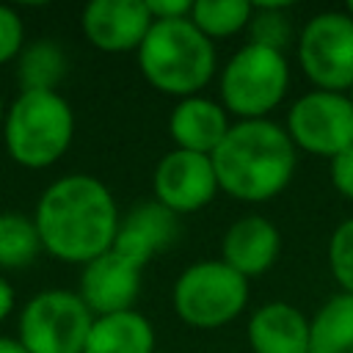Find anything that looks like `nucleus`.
Listing matches in <instances>:
<instances>
[{
	"label": "nucleus",
	"mask_w": 353,
	"mask_h": 353,
	"mask_svg": "<svg viewBox=\"0 0 353 353\" xmlns=\"http://www.w3.org/2000/svg\"><path fill=\"white\" fill-rule=\"evenodd\" d=\"M25 47V25H22V17L11 8V6H3L0 3V66L19 58Z\"/></svg>",
	"instance_id": "nucleus-24"
},
{
	"label": "nucleus",
	"mask_w": 353,
	"mask_h": 353,
	"mask_svg": "<svg viewBox=\"0 0 353 353\" xmlns=\"http://www.w3.org/2000/svg\"><path fill=\"white\" fill-rule=\"evenodd\" d=\"M328 268L342 292L353 295V215L345 218L328 240Z\"/></svg>",
	"instance_id": "nucleus-23"
},
{
	"label": "nucleus",
	"mask_w": 353,
	"mask_h": 353,
	"mask_svg": "<svg viewBox=\"0 0 353 353\" xmlns=\"http://www.w3.org/2000/svg\"><path fill=\"white\" fill-rule=\"evenodd\" d=\"M146 8L154 22H168V19H188L193 11L190 0H146Z\"/></svg>",
	"instance_id": "nucleus-26"
},
{
	"label": "nucleus",
	"mask_w": 353,
	"mask_h": 353,
	"mask_svg": "<svg viewBox=\"0 0 353 353\" xmlns=\"http://www.w3.org/2000/svg\"><path fill=\"white\" fill-rule=\"evenodd\" d=\"M301 72L320 88L347 94L353 88V17L347 11L314 14L298 33Z\"/></svg>",
	"instance_id": "nucleus-8"
},
{
	"label": "nucleus",
	"mask_w": 353,
	"mask_h": 353,
	"mask_svg": "<svg viewBox=\"0 0 353 353\" xmlns=\"http://www.w3.org/2000/svg\"><path fill=\"white\" fill-rule=\"evenodd\" d=\"M281 251V234L265 215L237 218L221 240V262H226L243 279L268 273Z\"/></svg>",
	"instance_id": "nucleus-13"
},
{
	"label": "nucleus",
	"mask_w": 353,
	"mask_h": 353,
	"mask_svg": "<svg viewBox=\"0 0 353 353\" xmlns=\"http://www.w3.org/2000/svg\"><path fill=\"white\" fill-rule=\"evenodd\" d=\"M33 223L47 254L85 265L113 248L121 215L105 182L91 174H66L44 188Z\"/></svg>",
	"instance_id": "nucleus-1"
},
{
	"label": "nucleus",
	"mask_w": 353,
	"mask_h": 353,
	"mask_svg": "<svg viewBox=\"0 0 353 353\" xmlns=\"http://www.w3.org/2000/svg\"><path fill=\"white\" fill-rule=\"evenodd\" d=\"M347 99H350V105H353V88H350V91H347Z\"/></svg>",
	"instance_id": "nucleus-31"
},
{
	"label": "nucleus",
	"mask_w": 353,
	"mask_h": 353,
	"mask_svg": "<svg viewBox=\"0 0 353 353\" xmlns=\"http://www.w3.org/2000/svg\"><path fill=\"white\" fill-rule=\"evenodd\" d=\"M309 353H353V295L339 292L314 312Z\"/></svg>",
	"instance_id": "nucleus-18"
},
{
	"label": "nucleus",
	"mask_w": 353,
	"mask_h": 353,
	"mask_svg": "<svg viewBox=\"0 0 353 353\" xmlns=\"http://www.w3.org/2000/svg\"><path fill=\"white\" fill-rule=\"evenodd\" d=\"M171 301L182 323L193 328H221L245 309L248 279L221 259H201L179 273Z\"/></svg>",
	"instance_id": "nucleus-6"
},
{
	"label": "nucleus",
	"mask_w": 353,
	"mask_h": 353,
	"mask_svg": "<svg viewBox=\"0 0 353 353\" xmlns=\"http://www.w3.org/2000/svg\"><path fill=\"white\" fill-rule=\"evenodd\" d=\"M3 121H6V105H3V94H0V132H3Z\"/></svg>",
	"instance_id": "nucleus-29"
},
{
	"label": "nucleus",
	"mask_w": 353,
	"mask_h": 353,
	"mask_svg": "<svg viewBox=\"0 0 353 353\" xmlns=\"http://www.w3.org/2000/svg\"><path fill=\"white\" fill-rule=\"evenodd\" d=\"M41 248L39 229L25 212H0V268L19 270L28 268Z\"/></svg>",
	"instance_id": "nucleus-20"
},
{
	"label": "nucleus",
	"mask_w": 353,
	"mask_h": 353,
	"mask_svg": "<svg viewBox=\"0 0 353 353\" xmlns=\"http://www.w3.org/2000/svg\"><path fill=\"white\" fill-rule=\"evenodd\" d=\"M154 353H165V350H154Z\"/></svg>",
	"instance_id": "nucleus-32"
},
{
	"label": "nucleus",
	"mask_w": 353,
	"mask_h": 353,
	"mask_svg": "<svg viewBox=\"0 0 353 353\" xmlns=\"http://www.w3.org/2000/svg\"><path fill=\"white\" fill-rule=\"evenodd\" d=\"M0 353H28V347L19 339L11 336H0Z\"/></svg>",
	"instance_id": "nucleus-28"
},
{
	"label": "nucleus",
	"mask_w": 353,
	"mask_h": 353,
	"mask_svg": "<svg viewBox=\"0 0 353 353\" xmlns=\"http://www.w3.org/2000/svg\"><path fill=\"white\" fill-rule=\"evenodd\" d=\"M74 138V110L58 91H19L3 121L8 157L22 168H50Z\"/></svg>",
	"instance_id": "nucleus-4"
},
{
	"label": "nucleus",
	"mask_w": 353,
	"mask_h": 353,
	"mask_svg": "<svg viewBox=\"0 0 353 353\" xmlns=\"http://www.w3.org/2000/svg\"><path fill=\"white\" fill-rule=\"evenodd\" d=\"M146 83L168 97H196L215 74V44L188 19L152 22L138 47Z\"/></svg>",
	"instance_id": "nucleus-3"
},
{
	"label": "nucleus",
	"mask_w": 353,
	"mask_h": 353,
	"mask_svg": "<svg viewBox=\"0 0 353 353\" xmlns=\"http://www.w3.org/2000/svg\"><path fill=\"white\" fill-rule=\"evenodd\" d=\"M11 309H14V290H11L8 279L0 276V323L11 314Z\"/></svg>",
	"instance_id": "nucleus-27"
},
{
	"label": "nucleus",
	"mask_w": 353,
	"mask_h": 353,
	"mask_svg": "<svg viewBox=\"0 0 353 353\" xmlns=\"http://www.w3.org/2000/svg\"><path fill=\"white\" fill-rule=\"evenodd\" d=\"M251 44L284 52L292 39V25L287 17V3H254V14L248 22Z\"/></svg>",
	"instance_id": "nucleus-22"
},
{
	"label": "nucleus",
	"mask_w": 353,
	"mask_h": 353,
	"mask_svg": "<svg viewBox=\"0 0 353 353\" xmlns=\"http://www.w3.org/2000/svg\"><path fill=\"white\" fill-rule=\"evenodd\" d=\"M141 270L143 268L110 248L83 265L77 295L94 317L130 312L141 292Z\"/></svg>",
	"instance_id": "nucleus-11"
},
{
	"label": "nucleus",
	"mask_w": 353,
	"mask_h": 353,
	"mask_svg": "<svg viewBox=\"0 0 353 353\" xmlns=\"http://www.w3.org/2000/svg\"><path fill=\"white\" fill-rule=\"evenodd\" d=\"M218 188L237 201H270L295 174V143L270 119L237 121L210 154Z\"/></svg>",
	"instance_id": "nucleus-2"
},
{
	"label": "nucleus",
	"mask_w": 353,
	"mask_h": 353,
	"mask_svg": "<svg viewBox=\"0 0 353 353\" xmlns=\"http://www.w3.org/2000/svg\"><path fill=\"white\" fill-rule=\"evenodd\" d=\"M331 185L339 196L353 201V146L331 157Z\"/></svg>",
	"instance_id": "nucleus-25"
},
{
	"label": "nucleus",
	"mask_w": 353,
	"mask_h": 353,
	"mask_svg": "<svg viewBox=\"0 0 353 353\" xmlns=\"http://www.w3.org/2000/svg\"><path fill=\"white\" fill-rule=\"evenodd\" d=\"M345 11H347V14H350V17H353V0H350V3H347V8H345Z\"/></svg>",
	"instance_id": "nucleus-30"
},
{
	"label": "nucleus",
	"mask_w": 353,
	"mask_h": 353,
	"mask_svg": "<svg viewBox=\"0 0 353 353\" xmlns=\"http://www.w3.org/2000/svg\"><path fill=\"white\" fill-rule=\"evenodd\" d=\"M94 314L69 290H44L19 312V342L28 353H83Z\"/></svg>",
	"instance_id": "nucleus-7"
},
{
	"label": "nucleus",
	"mask_w": 353,
	"mask_h": 353,
	"mask_svg": "<svg viewBox=\"0 0 353 353\" xmlns=\"http://www.w3.org/2000/svg\"><path fill=\"white\" fill-rule=\"evenodd\" d=\"M176 237H179V215H174L157 201H146L121 218L113 251L143 268L152 256L171 248Z\"/></svg>",
	"instance_id": "nucleus-14"
},
{
	"label": "nucleus",
	"mask_w": 353,
	"mask_h": 353,
	"mask_svg": "<svg viewBox=\"0 0 353 353\" xmlns=\"http://www.w3.org/2000/svg\"><path fill=\"white\" fill-rule=\"evenodd\" d=\"M254 14V3L248 0H199L193 3L190 22L212 41V39H229L248 28Z\"/></svg>",
	"instance_id": "nucleus-21"
},
{
	"label": "nucleus",
	"mask_w": 353,
	"mask_h": 353,
	"mask_svg": "<svg viewBox=\"0 0 353 353\" xmlns=\"http://www.w3.org/2000/svg\"><path fill=\"white\" fill-rule=\"evenodd\" d=\"M154 350H157L154 328L135 309L94 317L83 347V353H154Z\"/></svg>",
	"instance_id": "nucleus-17"
},
{
	"label": "nucleus",
	"mask_w": 353,
	"mask_h": 353,
	"mask_svg": "<svg viewBox=\"0 0 353 353\" xmlns=\"http://www.w3.org/2000/svg\"><path fill=\"white\" fill-rule=\"evenodd\" d=\"M66 74V55L58 41L36 39L22 47L17 77L22 91H55Z\"/></svg>",
	"instance_id": "nucleus-19"
},
{
	"label": "nucleus",
	"mask_w": 353,
	"mask_h": 353,
	"mask_svg": "<svg viewBox=\"0 0 353 353\" xmlns=\"http://www.w3.org/2000/svg\"><path fill=\"white\" fill-rule=\"evenodd\" d=\"M284 130L295 149L331 160L353 146V105L347 94L314 88L292 102Z\"/></svg>",
	"instance_id": "nucleus-9"
},
{
	"label": "nucleus",
	"mask_w": 353,
	"mask_h": 353,
	"mask_svg": "<svg viewBox=\"0 0 353 353\" xmlns=\"http://www.w3.org/2000/svg\"><path fill=\"white\" fill-rule=\"evenodd\" d=\"M248 345L254 353H309V317L287 303H262L248 317Z\"/></svg>",
	"instance_id": "nucleus-16"
},
{
	"label": "nucleus",
	"mask_w": 353,
	"mask_h": 353,
	"mask_svg": "<svg viewBox=\"0 0 353 353\" xmlns=\"http://www.w3.org/2000/svg\"><path fill=\"white\" fill-rule=\"evenodd\" d=\"M290 85V63L284 52L245 44L240 47L221 72V105L240 121L268 119L281 105Z\"/></svg>",
	"instance_id": "nucleus-5"
},
{
	"label": "nucleus",
	"mask_w": 353,
	"mask_h": 353,
	"mask_svg": "<svg viewBox=\"0 0 353 353\" xmlns=\"http://www.w3.org/2000/svg\"><path fill=\"white\" fill-rule=\"evenodd\" d=\"M152 188L154 201L171 210L174 215H188L207 207L221 190L210 154L182 149H171L160 157V163L154 165Z\"/></svg>",
	"instance_id": "nucleus-10"
},
{
	"label": "nucleus",
	"mask_w": 353,
	"mask_h": 353,
	"mask_svg": "<svg viewBox=\"0 0 353 353\" xmlns=\"http://www.w3.org/2000/svg\"><path fill=\"white\" fill-rule=\"evenodd\" d=\"M229 116L226 108L207 97H185L174 105L168 116V135L176 143L174 149L196 152V154H212L223 135L229 132Z\"/></svg>",
	"instance_id": "nucleus-15"
},
{
	"label": "nucleus",
	"mask_w": 353,
	"mask_h": 353,
	"mask_svg": "<svg viewBox=\"0 0 353 353\" xmlns=\"http://www.w3.org/2000/svg\"><path fill=\"white\" fill-rule=\"evenodd\" d=\"M146 0H91L80 25L85 39L102 52H138L152 28Z\"/></svg>",
	"instance_id": "nucleus-12"
}]
</instances>
